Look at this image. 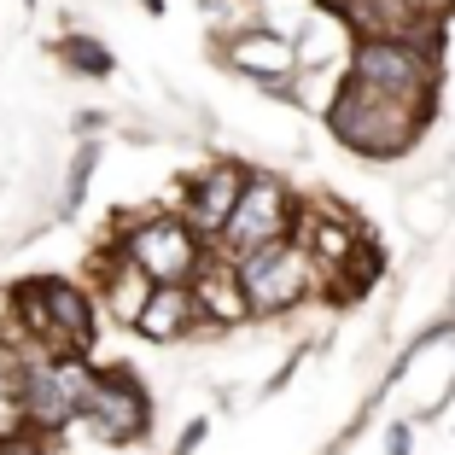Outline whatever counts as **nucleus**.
Returning a JSON list of instances; mask_svg holds the SVG:
<instances>
[{
    "label": "nucleus",
    "instance_id": "obj_13",
    "mask_svg": "<svg viewBox=\"0 0 455 455\" xmlns=\"http://www.w3.org/2000/svg\"><path fill=\"white\" fill-rule=\"evenodd\" d=\"M199 327H204V315H199V298H193V286H152L147 309L134 315L129 333L140 339V345L170 350V345H193V339H199Z\"/></svg>",
    "mask_w": 455,
    "mask_h": 455
},
{
    "label": "nucleus",
    "instance_id": "obj_6",
    "mask_svg": "<svg viewBox=\"0 0 455 455\" xmlns=\"http://www.w3.org/2000/svg\"><path fill=\"white\" fill-rule=\"evenodd\" d=\"M298 211H304V193H298L281 170H257L251 164L245 193H240V204H234V216H228L216 251L222 257H245V251H257V245L292 240L298 234Z\"/></svg>",
    "mask_w": 455,
    "mask_h": 455
},
{
    "label": "nucleus",
    "instance_id": "obj_20",
    "mask_svg": "<svg viewBox=\"0 0 455 455\" xmlns=\"http://www.w3.org/2000/svg\"><path fill=\"white\" fill-rule=\"evenodd\" d=\"M409 443H415V427H409V420H397V427L386 432V455H409Z\"/></svg>",
    "mask_w": 455,
    "mask_h": 455
},
{
    "label": "nucleus",
    "instance_id": "obj_7",
    "mask_svg": "<svg viewBox=\"0 0 455 455\" xmlns=\"http://www.w3.org/2000/svg\"><path fill=\"white\" fill-rule=\"evenodd\" d=\"M88 379H94V356H82V350L41 356V350H29V368H24V420H29V432L47 438V443L76 432V409H82Z\"/></svg>",
    "mask_w": 455,
    "mask_h": 455
},
{
    "label": "nucleus",
    "instance_id": "obj_5",
    "mask_svg": "<svg viewBox=\"0 0 455 455\" xmlns=\"http://www.w3.org/2000/svg\"><path fill=\"white\" fill-rule=\"evenodd\" d=\"M240 268V292H245V309L251 322H286L298 309H309L322 298V268L315 257L304 251L298 240H275V245H257V251L234 257Z\"/></svg>",
    "mask_w": 455,
    "mask_h": 455
},
{
    "label": "nucleus",
    "instance_id": "obj_8",
    "mask_svg": "<svg viewBox=\"0 0 455 455\" xmlns=\"http://www.w3.org/2000/svg\"><path fill=\"white\" fill-rule=\"evenodd\" d=\"M211 59L228 70V76H245L257 82L268 100H286L292 94V76H298V41L275 24H228L216 36Z\"/></svg>",
    "mask_w": 455,
    "mask_h": 455
},
{
    "label": "nucleus",
    "instance_id": "obj_4",
    "mask_svg": "<svg viewBox=\"0 0 455 455\" xmlns=\"http://www.w3.org/2000/svg\"><path fill=\"white\" fill-rule=\"evenodd\" d=\"M152 415H158V403L129 362H94V379L76 409L82 438H94L100 450H134L152 438Z\"/></svg>",
    "mask_w": 455,
    "mask_h": 455
},
{
    "label": "nucleus",
    "instance_id": "obj_22",
    "mask_svg": "<svg viewBox=\"0 0 455 455\" xmlns=\"http://www.w3.org/2000/svg\"><path fill=\"white\" fill-rule=\"evenodd\" d=\"M24 6H29V12H36V6H41V0H24Z\"/></svg>",
    "mask_w": 455,
    "mask_h": 455
},
{
    "label": "nucleus",
    "instance_id": "obj_14",
    "mask_svg": "<svg viewBox=\"0 0 455 455\" xmlns=\"http://www.w3.org/2000/svg\"><path fill=\"white\" fill-rule=\"evenodd\" d=\"M53 59H59V70L65 76H76V82H111L117 76V59H111V47L100 36H88V29H70V36H59L53 41Z\"/></svg>",
    "mask_w": 455,
    "mask_h": 455
},
{
    "label": "nucleus",
    "instance_id": "obj_15",
    "mask_svg": "<svg viewBox=\"0 0 455 455\" xmlns=\"http://www.w3.org/2000/svg\"><path fill=\"white\" fill-rule=\"evenodd\" d=\"M24 368H29V350H18L12 339H0V443L29 432V420H24Z\"/></svg>",
    "mask_w": 455,
    "mask_h": 455
},
{
    "label": "nucleus",
    "instance_id": "obj_19",
    "mask_svg": "<svg viewBox=\"0 0 455 455\" xmlns=\"http://www.w3.org/2000/svg\"><path fill=\"white\" fill-rule=\"evenodd\" d=\"M204 432H211V420L199 415V420H193L188 432H181V438H175V450H170V455H193V450H199V443H204Z\"/></svg>",
    "mask_w": 455,
    "mask_h": 455
},
{
    "label": "nucleus",
    "instance_id": "obj_18",
    "mask_svg": "<svg viewBox=\"0 0 455 455\" xmlns=\"http://www.w3.org/2000/svg\"><path fill=\"white\" fill-rule=\"evenodd\" d=\"M47 450H53V443L36 438V432H24V438H6V443H0V455H47Z\"/></svg>",
    "mask_w": 455,
    "mask_h": 455
},
{
    "label": "nucleus",
    "instance_id": "obj_1",
    "mask_svg": "<svg viewBox=\"0 0 455 455\" xmlns=\"http://www.w3.org/2000/svg\"><path fill=\"white\" fill-rule=\"evenodd\" d=\"M432 117H438V111L386 100V94L356 88V82L345 76L339 94H333V106L322 111V129L333 134V147H345L350 158H362V164H403L420 140H427Z\"/></svg>",
    "mask_w": 455,
    "mask_h": 455
},
{
    "label": "nucleus",
    "instance_id": "obj_21",
    "mask_svg": "<svg viewBox=\"0 0 455 455\" xmlns=\"http://www.w3.org/2000/svg\"><path fill=\"white\" fill-rule=\"evenodd\" d=\"M140 6H147L152 18H164V6H170V0H140Z\"/></svg>",
    "mask_w": 455,
    "mask_h": 455
},
{
    "label": "nucleus",
    "instance_id": "obj_11",
    "mask_svg": "<svg viewBox=\"0 0 455 455\" xmlns=\"http://www.w3.org/2000/svg\"><path fill=\"white\" fill-rule=\"evenodd\" d=\"M41 298H47V315H53V345L94 356V339L106 327V315L94 304V286L76 281V275H41Z\"/></svg>",
    "mask_w": 455,
    "mask_h": 455
},
{
    "label": "nucleus",
    "instance_id": "obj_16",
    "mask_svg": "<svg viewBox=\"0 0 455 455\" xmlns=\"http://www.w3.org/2000/svg\"><path fill=\"white\" fill-rule=\"evenodd\" d=\"M94 170H100V140H76V147H70L65 175H59V199H53V216H59V222H70V216L82 211V199H88V181H94Z\"/></svg>",
    "mask_w": 455,
    "mask_h": 455
},
{
    "label": "nucleus",
    "instance_id": "obj_3",
    "mask_svg": "<svg viewBox=\"0 0 455 455\" xmlns=\"http://www.w3.org/2000/svg\"><path fill=\"white\" fill-rule=\"evenodd\" d=\"M111 234L123 240L129 263L140 268L152 286H193L199 268L211 263V251H216L175 204H152V211H134V216L123 211V216H111Z\"/></svg>",
    "mask_w": 455,
    "mask_h": 455
},
{
    "label": "nucleus",
    "instance_id": "obj_10",
    "mask_svg": "<svg viewBox=\"0 0 455 455\" xmlns=\"http://www.w3.org/2000/svg\"><path fill=\"white\" fill-rule=\"evenodd\" d=\"M245 175H251V164L211 158V164H199L193 175H181V188H175L170 204L216 245V240H222V228H228V216H234V204H240V193H245Z\"/></svg>",
    "mask_w": 455,
    "mask_h": 455
},
{
    "label": "nucleus",
    "instance_id": "obj_12",
    "mask_svg": "<svg viewBox=\"0 0 455 455\" xmlns=\"http://www.w3.org/2000/svg\"><path fill=\"white\" fill-rule=\"evenodd\" d=\"M193 298H199V339H228L234 327L251 322V309H245V292H240V268H234V257L211 251V263L199 268V281H193Z\"/></svg>",
    "mask_w": 455,
    "mask_h": 455
},
{
    "label": "nucleus",
    "instance_id": "obj_2",
    "mask_svg": "<svg viewBox=\"0 0 455 455\" xmlns=\"http://www.w3.org/2000/svg\"><path fill=\"white\" fill-rule=\"evenodd\" d=\"M345 76L356 82V88L386 94V100H403V106H420V111H438L443 76H450V53H443V41L350 36Z\"/></svg>",
    "mask_w": 455,
    "mask_h": 455
},
{
    "label": "nucleus",
    "instance_id": "obj_23",
    "mask_svg": "<svg viewBox=\"0 0 455 455\" xmlns=\"http://www.w3.org/2000/svg\"><path fill=\"white\" fill-rule=\"evenodd\" d=\"M240 6H263V0H240Z\"/></svg>",
    "mask_w": 455,
    "mask_h": 455
},
{
    "label": "nucleus",
    "instance_id": "obj_17",
    "mask_svg": "<svg viewBox=\"0 0 455 455\" xmlns=\"http://www.w3.org/2000/svg\"><path fill=\"white\" fill-rule=\"evenodd\" d=\"M106 129H111V111H76V117H70V134H76V140H100Z\"/></svg>",
    "mask_w": 455,
    "mask_h": 455
},
{
    "label": "nucleus",
    "instance_id": "obj_9",
    "mask_svg": "<svg viewBox=\"0 0 455 455\" xmlns=\"http://www.w3.org/2000/svg\"><path fill=\"white\" fill-rule=\"evenodd\" d=\"M345 18L350 36H397V41H450L455 0H322Z\"/></svg>",
    "mask_w": 455,
    "mask_h": 455
}]
</instances>
